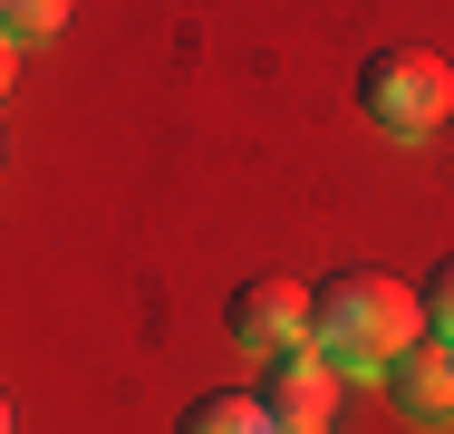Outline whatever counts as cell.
Listing matches in <instances>:
<instances>
[{
	"instance_id": "obj_1",
	"label": "cell",
	"mask_w": 454,
	"mask_h": 434,
	"mask_svg": "<svg viewBox=\"0 0 454 434\" xmlns=\"http://www.w3.org/2000/svg\"><path fill=\"white\" fill-rule=\"evenodd\" d=\"M426 329V299L406 290V280H387V270H339V280H319V357L329 367H396L406 347Z\"/></svg>"
},
{
	"instance_id": "obj_2",
	"label": "cell",
	"mask_w": 454,
	"mask_h": 434,
	"mask_svg": "<svg viewBox=\"0 0 454 434\" xmlns=\"http://www.w3.org/2000/svg\"><path fill=\"white\" fill-rule=\"evenodd\" d=\"M358 106L387 126V136H435L454 116V68L435 49H377L358 68Z\"/></svg>"
},
{
	"instance_id": "obj_3",
	"label": "cell",
	"mask_w": 454,
	"mask_h": 434,
	"mask_svg": "<svg viewBox=\"0 0 454 434\" xmlns=\"http://www.w3.org/2000/svg\"><path fill=\"white\" fill-rule=\"evenodd\" d=\"M223 319H232V338L262 347V357H290V347L319 338V299H309L300 280H242Z\"/></svg>"
},
{
	"instance_id": "obj_4",
	"label": "cell",
	"mask_w": 454,
	"mask_h": 434,
	"mask_svg": "<svg viewBox=\"0 0 454 434\" xmlns=\"http://www.w3.org/2000/svg\"><path fill=\"white\" fill-rule=\"evenodd\" d=\"M262 406H271L280 434H329V415H339V367L319 347H290V357H271V376H262Z\"/></svg>"
},
{
	"instance_id": "obj_5",
	"label": "cell",
	"mask_w": 454,
	"mask_h": 434,
	"mask_svg": "<svg viewBox=\"0 0 454 434\" xmlns=\"http://www.w3.org/2000/svg\"><path fill=\"white\" fill-rule=\"evenodd\" d=\"M387 386H396V406L416 425H454V338H416L387 367Z\"/></svg>"
},
{
	"instance_id": "obj_6",
	"label": "cell",
	"mask_w": 454,
	"mask_h": 434,
	"mask_svg": "<svg viewBox=\"0 0 454 434\" xmlns=\"http://www.w3.org/2000/svg\"><path fill=\"white\" fill-rule=\"evenodd\" d=\"M175 434H280V425H271L262 396H193Z\"/></svg>"
},
{
	"instance_id": "obj_7",
	"label": "cell",
	"mask_w": 454,
	"mask_h": 434,
	"mask_svg": "<svg viewBox=\"0 0 454 434\" xmlns=\"http://www.w3.org/2000/svg\"><path fill=\"white\" fill-rule=\"evenodd\" d=\"M10 10V39H49V29H68V0H0Z\"/></svg>"
},
{
	"instance_id": "obj_8",
	"label": "cell",
	"mask_w": 454,
	"mask_h": 434,
	"mask_svg": "<svg viewBox=\"0 0 454 434\" xmlns=\"http://www.w3.org/2000/svg\"><path fill=\"white\" fill-rule=\"evenodd\" d=\"M426 329H435V338H454V260L435 270V290H426Z\"/></svg>"
}]
</instances>
